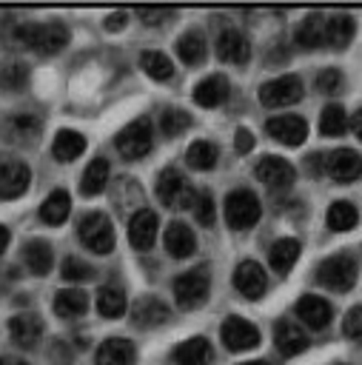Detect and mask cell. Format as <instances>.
I'll list each match as a JSON object with an SVG mask.
<instances>
[{
	"label": "cell",
	"mask_w": 362,
	"mask_h": 365,
	"mask_svg": "<svg viewBox=\"0 0 362 365\" xmlns=\"http://www.w3.org/2000/svg\"><path fill=\"white\" fill-rule=\"evenodd\" d=\"M134 362V345L123 336H108L97 348V365H131Z\"/></svg>",
	"instance_id": "25"
},
{
	"label": "cell",
	"mask_w": 362,
	"mask_h": 365,
	"mask_svg": "<svg viewBox=\"0 0 362 365\" xmlns=\"http://www.w3.org/2000/svg\"><path fill=\"white\" fill-rule=\"evenodd\" d=\"M137 14H140V20L145 26H160L162 20H168L174 14V9H140Z\"/></svg>",
	"instance_id": "47"
},
{
	"label": "cell",
	"mask_w": 362,
	"mask_h": 365,
	"mask_svg": "<svg viewBox=\"0 0 362 365\" xmlns=\"http://www.w3.org/2000/svg\"><path fill=\"white\" fill-rule=\"evenodd\" d=\"M274 342H276V348H279L282 356H296V354H302V351L308 348L305 331H302L296 322H291V319H282V322L274 328Z\"/></svg>",
	"instance_id": "20"
},
{
	"label": "cell",
	"mask_w": 362,
	"mask_h": 365,
	"mask_svg": "<svg viewBox=\"0 0 362 365\" xmlns=\"http://www.w3.org/2000/svg\"><path fill=\"white\" fill-rule=\"evenodd\" d=\"M80 242L94 251V254H111L114 251V228H111V220L100 211H91L80 220Z\"/></svg>",
	"instance_id": "4"
},
{
	"label": "cell",
	"mask_w": 362,
	"mask_h": 365,
	"mask_svg": "<svg viewBox=\"0 0 362 365\" xmlns=\"http://www.w3.org/2000/svg\"><path fill=\"white\" fill-rule=\"evenodd\" d=\"M140 66L151 80H171L174 77V63L162 51H143Z\"/></svg>",
	"instance_id": "37"
},
{
	"label": "cell",
	"mask_w": 362,
	"mask_h": 365,
	"mask_svg": "<svg viewBox=\"0 0 362 365\" xmlns=\"http://www.w3.org/2000/svg\"><path fill=\"white\" fill-rule=\"evenodd\" d=\"M165 248L171 257L182 259V257H191L197 251V237L194 231L185 225V222H171L165 228Z\"/></svg>",
	"instance_id": "24"
},
{
	"label": "cell",
	"mask_w": 362,
	"mask_h": 365,
	"mask_svg": "<svg viewBox=\"0 0 362 365\" xmlns=\"http://www.w3.org/2000/svg\"><path fill=\"white\" fill-rule=\"evenodd\" d=\"M217 157H219V151H217V145L208 143V140H197V143H191L188 151H185L188 165L197 168V171H208V168H214V165H217Z\"/></svg>",
	"instance_id": "35"
},
{
	"label": "cell",
	"mask_w": 362,
	"mask_h": 365,
	"mask_svg": "<svg viewBox=\"0 0 362 365\" xmlns=\"http://www.w3.org/2000/svg\"><path fill=\"white\" fill-rule=\"evenodd\" d=\"M6 245H9V228H3V225H0V254L6 251Z\"/></svg>",
	"instance_id": "51"
},
{
	"label": "cell",
	"mask_w": 362,
	"mask_h": 365,
	"mask_svg": "<svg viewBox=\"0 0 362 365\" xmlns=\"http://www.w3.org/2000/svg\"><path fill=\"white\" fill-rule=\"evenodd\" d=\"M26 80H29V71H26V66H20V63L6 66V68L0 71V88H6V91H20V88L26 86Z\"/></svg>",
	"instance_id": "43"
},
{
	"label": "cell",
	"mask_w": 362,
	"mask_h": 365,
	"mask_svg": "<svg viewBox=\"0 0 362 365\" xmlns=\"http://www.w3.org/2000/svg\"><path fill=\"white\" fill-rule=\"evenodd\" d=\"M325 220H328V228H331V231H351V228L356 225L359 214H356V208H353L348 200H336V202H331Z\"/></svg>",
	"instance_id": "36"
},
{
	"label": "cell",
	"mask_w": 362,
	"mask_h": 365,
	"mask_svg": "<svg viewBox=\"0 0 362 365\" xmlns=\"http://www.w3.org/2000/svg\"><path fill=\"white\" fill-rule=\"evenodd\" d=\"M177 54H180V60H182L185 66H197V63H202V57H205V40H202L197 31H188V34H182V37L177 40Z\"/></svg>",
	"instance_id": "38"
},
{
	"label": "cell",
	"mask_w": 362,
	"mask_h": 365,
	"mask_svg": "<svg viewBox=\"0 0 362 365\" xmlns=\"http://www.w3.org/2000/svg\"><path fill=\"white\" fill-rule=\"evenodd\" d=\"M86 311H88V297L80 288H63V291H57V297H54V314L57 317L74 319V317H83Z\"/></svg>",
	"instance_id": "28"
},
{
	"label": "cell",
	"mask_w": 362,
	"mask_h": 365,
	"mask_svg": "<svg viewBox=\"0 0 362 365\" xmlns=\"http://www.w3.org/2000/svg\"><path fill=\"white\" fill-rule=\"evenodd\" d=\"M208 291H211V277L205 268H191L174 279V297L182 311L200 308L208 299Z\"/></svg>",
	"instance_id": "3"
},
{
	"label": "cell",
	"mask_w": 362,
	"mask_h": 365,
	"mask_svg": "<svg viewBox=\"0 0 362 365\" xmlns=\"http://www.w3.org/2000/svg\"><path fill=\"white\" fill-rule=\"evenodd\" d=\"M60 274H63V279H68V282H86V279H91V265L88 262H83L80 257H66L63 259V265H60Z\"/></svg>",
	"instance_id": "42"
},
{
	"label": "cell",
	"mask_w": 362,
	"mask_h": 365,
	"mask_svg": "<svg viewBox=\"0 0 362 365\" xmlns=\"http://www.w3.org/2000/svg\"><path fill=\"white\" fill-rule=\"evenodd\" d=\"M242 365H271V362H265V359H257V362H242Z\"/></svg>",
	"instance_id": "54"
},
{
	"label": "cell",
	"mask_w": 362,
	"mask_h": 365,
	"mask_svg": "<svg viewBox=\"0 0 362 365\" xmlns=\"http://www.w3.org/2000/svg\"><path fill=\"white\" fill-rule=\"evenodd\" d=\"M191 208H194V217H197L200 225H211L214 222V197L208 191L194 194V205Z\"/></svg>",
	"instance_id": "44"
},
{
	"label": "cell",
	"mask_w": 362,
	"mask_h": 365,
	"mask_svg": "<svg viewBox=\"0 0 362 365\" xmlns=\"http://www.w3.org/2000/svg\"><path fill=\"white\" fill-rule=\"evenodd\" d=\"M265 131H268V137H274L276 143L296 148V145H302L305 137H308V123H305L302 117H296V114H279V117H271V120L265 123Z\"/></svg>",
	"instance_id": "11"
},
{
	"label": "cell",
	"mask_w": 362,
	"mask_h": 365,
	"mask_svg": "<svg viewBox=\"0 0 362 365\" xmlns=\"http://www.w3.org/2000/svg\"><path fill=\"white\" fill-rule=\"evenodd\" d=\"M151 123H148V117H137V120H131L125 128H120L117 131V137H114V145H117V151L125 157V160H140V157H145L148 151H151Z\"/></svg>",
	"instance_id": "5"
},
{
	"label": "cell",
	"mask_w": 362,
	"mask_h": 365,
	"mask_svg": "<svg viewBox=\"0 0 362 365\" xmlns=\"http://www.w3.org/2000/svg\"><path fill=\"white\" fill-rule=\"evenodd\" d=\"M14 40L20 46H29L34 48L37 54H57L63 51V46L68 43V29L63 23H43V26H34V23H26L14 31Z\"/></svg>",
	"instance_id": "1"
},
{
	"label": "cell",
	"mask_w": 362,
	"mask_h": 365,
	"mask_svg": "<svg viewBox=\"0 0 362 365\" xmlns=\"http://www.w3.org/2000/svg\"><path fill=\"white\" fill-rule=\"evenodd\" d=\"M316 279L331 288V291H348L353 282H356V262L345 254H336V257H328L319 262L316 268Z\"/></svg>",
	"instance_id": "6"
},
{
	"label": "cell",
	"mask_w": 362,
	"mask_h": 365,
	"mask_svg": "<svg viewBox=\"0 0 362 365\" xmlns=\"http://www.w3.org/2000/svg\"><path fill=\"white\" fill-rule=\"evenodd\" d=\"M157 197L168 208H191L194 205V191L177 168H165L157 177Z\"/></svg>",
	"instance_id": "8"
},
{
	"label": "cell",
	"mask_w": 362,
	"mask_h": 365,
	"mask_svg": "<svg viewBox=\"0 0 362 365\" xmlns=\"http://www.w3.org/2000/svg\"><path fill=\"white\" fill-rule=\"evenodd\" d=\"M217 57H219L222 63H234V66L248 63L251 46H248L245 34H239V31H234V29H225V31L219 34V40H217Z\"/></svg>",
	"instance_id": "17"
},
{
	"label": "cell",
	"mask_w": 362,
	"mask_h": 365,
	"mask_svg": "<svg viewBox=\"0 0 362 365\" xmlns=\"http://www.w3.org/2000/svg\"><path fill=\"white\" fill-rule=\"evenodd\" d=\"M31 180V171L26 163L20 160H3L0 163V197L3 200H14L20 194H26Z\"/></svg>",
	"instance_id": "13"
},
{
	"label": "cell",
	"mask_w": 362,
	"mask_h": 365,
	"mask_svg": "<svg viewBox=\"0 0 362 365\" xmlns=\"http://www.w3.org/2000/svg\"><path fill=\"white\" fill-rule=\"evenodd\" d=\"M171 359H174V365H208L211 362V345L205 336H191L171 351Z\"/></svg>",
	"instance_id": "22"
},
{
	"label": "cell",
	"mask_w": 362,
	"mask_h": 365,
	"mask_svg": "<svg viewBox=\"0 0 362 365\" xmlns=\"http://www.w3.org/2000/svg\"><path fill=\"white\" fill-rule=\"evenodd\" d=\"M259 214H262V205H259L254 191L237 188L225 197V222H228V228L245 231V228L259 222Z\"/></svg>",
	"instance_id": "2"
},
{
	"label": "cell",
	"mask_w": 362,
	"mask_h": 365,
	"mask_svg": "<svg viewBox=\"0 0 362 365\" xmlns=\"http://www.w3.org/2000/svg\"><path fill=\"white\" fill-rule=\"evenodd\" d=\"M105 182H108V160L94 157V160L86 165V171H83L80 191H83L86 197H94V194H100V191L105 188Z\"/></svg>",
	"instance_id": "32"
},
{
	"label": "cell",
	"mask_w": 362,
	"mask_h": 365,
	"mask_svg": "<svg viewBox=\"0 0 362 365\" xmlns=\"http://www.w3.org/2000/svg\"><path fill=\"white\" fill-rule=\"evenodd\" d=\"M188 125H191V117H188L185 111H180V108H168V111H162V117H160V128H162L165 137H177V134H182Z\"/></svg>",
	"instance_id": "41"
},
{
	"label": "cell",
	"mask_w": 362,
	"mask_h": 365,
	"mask_svg": "<svg viewBox=\"0 0 362 365\" xmlns=\"http://www.w3.org/2000/svg\"><path fill=\"white\" fill-rule=\"evenodd\" d=\"M68 211H71V197H68L63 188H57V191H51V194L43 200V205H40V220L48 222V225H60V222H66Z\"/></svg>",
	"instance_id": "31"
},
{
	"label": "cell",
	"mask_w": 362,
	"mask_h": 365,
	"mask_svg": "<svg viewBox=\"0 0 362 365\" xmlns=\"http://www.w3.org/2000/svg\"><path fill=\"white\" fill-rule=\"evenodd\" d=\"M325 43V17L319 14V11H314V14H308L302 23H299V29H296V46H302V48H319Z\"/></svg>",
	"instance_id": "30"
},
{
	"label": "cell",
	"mask_w": 362,
	"mask_h": 365,
	"mask_svg": "<svg viewBox=\"0 0 362 365\" xmlns=\"http://www.w3.org/2000/svg\"><path fill=\"white\" fill-rule=\"evenodd\" d=\"M234 145H237L239 154H248V151L254 148V134H251L248 128H237V134H234Z\"/></svg>",
	"instance_id": "48"
},
{
	"label": "cell",
	"mask_w": 362,
	"mask_h": 365,
	"mask_svg": "<svg viewBox=\"0 0 362 365\" xmlns=\"http://www.w3.org/2000/svg\"><path fill=\"white\" fill-rule=\"evenodd\" d=\"M299 97H302V80L296 74H282V77H274V80L259 86V103L268 108L291 106Z\"/></svg>",
	"instance_id": "7"
},
{
	"label": "cell",
	"mask_w": 362,
	"mask_h": 365,
	"mask_svg": "<svg viewBox=\"0 0 362 365\" xmlns=\"http://www.w3.org/2000/svg\"><path fill=\"white\" fill-rule=\"evenodd\" d=\"M342 334L351 336V339H362V305L351 308L342 319Z\"/></svg>",
	"instance_id": "46"
},
{
	"label": "cell",
	"mask_w": 362,
	"mask_h": 365,
	"mask_svg": "<svg viewBox=\"0 0 362 365\" xmlns=\"http://www.w3.org/2000/svg\"><path fill=\"white\" fill-rule=\"evenodd\" d=\"M351 128H353V134L362 140V108L353 114V120H351Z\"/></svg>",
	"instance_id": "50"
},
{
	"label": "cell",
	"mask_w": 362,
	"mask_h": 365,
	"mask_svg": "<svg viewBox=\"0 0 362 365\" xmlns=\"http://www.w3.org/2000/svg\"><path fill=\"white\" fill-rule=\"evenodd\" d=\"M219 336H222L225 348L234 351V354L251 351V348L259 345V331H257L248 319H242V317H228V319L222 322V328H219Z\"/></svg>",
	"instance_id": "10"
},
{
	"label": "cell",
	"mask_w": 362,
	"mask_h": 365,
	"mask_svg": "<svg viewBox=\"0 0 362 365\" xmlns=\"http://www.w3.org/2000/svg\"><path fill=\"white\" fill-rule=\"evenodd\" d=\"M114 205H120V211H131V208L140 211V205H143V191H140V185H137L131 177L117 180V188H114Z\"/></svg>",
	"instance_id": "39"
},
{
	"label": "cell",
	"mask_w": 362,
	"mask_h": 365,
	"mask_svg": "<svg viewBox=\"0 0 362 365\" xmlns=\"http://www.w3.org/2000/svg\"><path fill=\"white\" fill-rule=\"evenodd\" d=\"M234 288H237L242 297H248V299L262 297L265 288H268V277H265L262 265L254 262V259H242V262L237 265V271H234Z\"/></svg>",
	"instance_id": "12"
},
{
	"label": "cell",
	"mask_w": 362,
	"mask_h": 365,
	"mask_svg": "<svg viewBox=\"0 0 362 365\" xmlns=\"http://www.w3.org/2000/svg\"><path fill=\"white\" fill-rule=\"evenodd\" d=\"M157 214L151 208H140L134 211L131 222H128V242L137 248V251H148L157 240Z\"/></svg>",
	"instance_id": "14"
},
{
	"label": "cell",
	"mask_w": 362,
	"mask_h": 365,
	"mask_svg": "<svg viewBox=\"0 0 362 365\" xmlns=\"http://www.w3.org/2000/svg\"><path fill=\"white\" fill-rule=\"evenodd\" d=\"M125 26V11H117V14H108L105 17V29L108 31H120Z\"/></svg>",
	"instance_id": "49"
},
{
	"label": "cell",
	"mask_w": 362,
	"mask_h": 365,
	"mask_svg": "<svg viewBox=\"0 0 362 365\" xmlns=\"http://www.w3.org/2000/svg\"><path fill=\"white\" fill-rule=\"evenodd\" d=\"M9 331H11V339L17 345L34 348L40 342V336H43V322H40L37 314H17V317H11Z\"/></svg>",
	"instance_id": "21"
},
{
	"label": "cell",
	"mask_w": 362,
	"mask_h": 365,
	"mask_svg": "<svg viewBox=\"0 0 362 365\" xmlns=\"http://www.w3.org/2000/svg\"><path fill=\"white\" fill-rule=\"evenodd\" d=\"M294 311H296V317L308 325V328H314V331H322L328 322H331V305L322 299V297H316V294H305V297H299L296 299V305H294Z\"/></svg>",
	"instance_id": "16"
},
{
	"label": "cell",
	"mask_w": 362,
	"mask_h": 365,
	"mask_svg": "<svg viewBox=\"0 0 362 365\" xmlns=\"http://www.w3.org/2000/svg\"><path fill=\"white\" fill-rule=\"evenodd\" d=\"M316 88L322 94H339V88H342V71L339 68H322V74L316 77Z\"/></svg>",
	"instance_id": "45"
},
{
	"label": "cell",
	"mask_w": 362,
	"mask_h": 365,
	"mask_svg": "<svg viewBox=\"0 0 362 365\" xmlns=\"http://www.w3.org/2000/svg\"><path fill=\"white\" fill-rule=\"evenodd\" d=\"M168 317H171L168 305H165L162 299H157V297H143V299H137L134 308H131V319H134L137 328H157V325H162Z\"/></svg>",
	"instance_id": "18"
},
{
	"label": "cell",
	"mask_w": 362,
	"mask_h": 365,
	"mask_svg": "<svg viewBox=\"0 0 362 365\" xmlns=\"http://www.w3.org/2000/svg\"><path fill=\"white\" fill-rule=\"evenodd\" d=\"M325 168L336 182H353L362 174V157L353 148H336L328 154Z\"/></svg>",
	"instance_id": "15"
},
{
	"label": "cell",
	"mask_w": 362,
	"mask_h": 365,
	"mask_svg": "<svg viewBox=\"0 0 362 365\" xmlns=\"http://www.w3.org/2000/svg\"><path fill=\"white\" fill-rule=\"evenodd\" d=\"M83 151H86V137H83L80 131H68V128L57 131V137H54V143H51L54 160L71 163V160H77Z\"/></svg>",
	"instance_id": "27"
},
{
	"label": "cell",
	"mask_w": 362,
	"mask_h": 365,
	"mask_svg": "<svg viewBox=\"0 0 362 365\" xmlns=\"http://www.w3.org/2000/svg\"><path fill=\"white\" fill-rule=\"evenodd\" d=\"M257 177L259 182H265L271 191H288L296 180V168L285 160V157H274V154H265L259 163H257Z\"/></svg>",
	"instance_id": "9"
},
{
	"label": "cell",
	"mask_w": 362,
	"mask_h": 365,
	"mask_svg": "<svg viewBox=\"0 0 362 365\" xmlns=\"http://www.w3.org/2000/svg\"><path fill=\"white\" fill-rule=\"evenodd\" d=\"M308 160H311V163H308V165H311V171L316 174V171H319V160H322V157H319V154H311Z\"/></svg>",
	"instance_id": "52"
},
{
	"label": "cell",
	"mask_w": 362,
	"mask_h": 365,
	"mask_svg": "<svg viewBox=\"0 0 362 365\" xmlns=\"http://www.w3.org/2000/svg\"><path fill=\"white\" fill-rule=\"evenodd\" d=\"M228 91H231L228 88V80L222 74H211V77H205V80L197 83L194 103L202 106V108H217V106H222L228 100Z\"/></svg>",
	"instance_id": "19"
},
{
	"label": "cell",
	"mask_w": 362,
	"mask_h": 365,
	"mask_svg": "<svg viewBox=\"0 0 362 365\" xmlns=\"http://www.w3.org/2000/svg\"><path fill=\"white\" fill-rule=\"evenodd\" d=\"M0 365H26V362H23V359H14V356H3Z\"/></svg>",
	"instance_id": "53"
},
{
	"label": "cell",
	"mask_w": 362,
	"mask_h": 365,
	"mask_svg": "<svg viewBox=\"0 0 362 365\" xmlns=\"http://www.w3.org/2000/svg\"><path fill=\"white\" fill-rule=\"evenodd\" d=\"M353 31H356V23L351 14H333L325 20V46L345 48L353 40Z\"/></svg>",
	"instance_id": "26"
},
{
	"label": "cell",
	"mask_w": 362,
	"mask_h": 365,
	"mask_svg": "<svg viewBox=\"0 0 362 365\" xmlns=\"http://www.w3.org/2000/svg\"><path fill=\"white\" fill-rule=\"evenodd\" d=\"M299 242L296 240H291V237H282V240H276L274 245H271V251H268V259H271V268L276 271V274H288L291 268H294V262L299 259Z\"/></svg>",
	"instance_id": "29"
},
{
	"label": "cell",
	"mask_w": 362,
	"mask_h": 365,
	"mask_svg": "<svg viewBox=\"0 0 362 365\" xmlns=\"http://www.w3.org/2000/svg\"><path fill=\"white\" fill-rule=\"evenodd\" d=\"M3 134L9 143H34L40 137V120L34 114H11L3 123Z\"/></svg>",
	"instance_id": "23"
},
{
	"label": "cell",
	"mask_w": 362,
	"mask_h": 365,
	"mask_svg": "<svg viewBox=\"0 0 362 365\" xmlns=\"http://www.w3.org/2000/svg\"><path fill=\"white\" fill-rule=\"evenodd\" d=\"M97 311L108 319H117L125 314V294L117 285H103L97 291Z\"/></svg>",
	"instance_id": "34"
},
{
	"label": "cell",
	"mask_w": 362,
	"mask_h": 365,
	"mask_svg": "<svg viewBox=\"0 0 362 365\" xmlns=\"http://www.w3.org/2000/svg\"><path fill=\"white\" fill-rule=\"evenodd\" d=\"M51 245L46 242V240H31L29 245H26V265H29V271L31 274H37V277H46L48 271H51Z\"/></svg>",
	"instance_id": "33"
},
{
	"label": "cell",
	"mask_w": 362,
	"mask_h": 365,
	"mask_svg": "<svg viewBox=\"0 0 362 365\" xmlns=\"http://www.w3.org/2000/svg\"><path fill=\"white\" fill-rule=\"evenodd\" d=\"M345 128H348V114H345V108L336 106V103L325 106L322 114H319V131H322L325 137H336V134H342Z\"/></svg>",
	"instance_id": "40"
}]
</instances>
